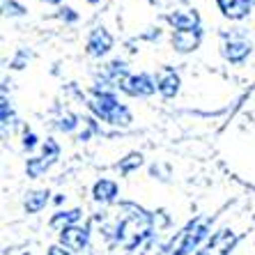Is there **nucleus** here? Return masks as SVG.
Here are the masks:
<instances>
[{
  "instance_id": "obj_1",
  "label": "nucleus",
  "mask_w": 255,
  "mask_h": 255,
  "mask_svg": "<svg viewBox=\"0 0 255 255\" xmlns=\"http://www.w3.org/2000/svg\"><path fill=\"white\" fill-rule=\"evenodd\" d=\"M60 244L69 249L71 253H78L83 251L85 246H90V232L88 228H81V226H71L67 230L60 232Z\"/></svg>"
},
{
  "instance_id": "obj_2",
  "label": "nucleus",
  "mask_w": 255,
  "mask_h": 255,
  "mask_svg": "<svg viewBox=\"0 0 255 255\" xmlns=\"http://www.w3.org/2000/svg\"><path fill=\"white\" fill-rule=\"evenodd\" d=\"M78 219H81V209H71V212H58L51 219V228L58 232L67 230L71 226H78Z\"/></svg>"
},
{
  "instance_id": "obj_3",
  "label": "nucleus",
  "mask_w": 255,
  "mask_h": 255,
  "mask_svg": "<svg viewBox=\"0 0 255 255\" xmlns=\"http://www.w3.org/2000/svg\"><path fill=\"white\" fill-rule=\"evenodd\" d=\"M115 196H118V186H115V182L101 179L99 184L95 186V200L97 202H113Z\"/></svg>"
},
{
  "instance_id": "obj_4",
  "label": "nucleus",
  "mask_w": 255,
  "mask_h": 255,
  "mask_svg": "<svg viewBox=\"0 0 255 255\" xmlns=\"http://www.w3.org/2000/svg\"><path fill=\"white\" fill-rule=\"evenodd\" d=\"M172 42H175V46L179 51H191V48L198 46V32L196 30H179Z\"/></svg>"
},
{
  "instance_id": "obj_5",
  "label": "nucleus",
  "mask_w": 255,
  "mask_h": 255,
  "mask_svg": "<svg viewBox=\"0 0 255 255\" xmlns=\"http://www.w3.org/2000/svg\"><path fill=\"white\" fill-rule=\"evenodd\" d=\"M46 202H48L46 191H32V193H28V198H25V209H28L30 214H37L46 207Z\"/></svg>"
},
{
  "instance_id": "obj_6",
  "label": "nucleus",
  "mask_w": 255,
  "mask_h": 255,
  "mask_svg": "<svg viewBox=\"0 0 255 255\" xmlns=\"http://www.w3.org/2000/svg\"><path fill=\"white\" fill-rule=\"evenodd\" d=\"M170 21H172L175 25H177L179 30H193V28H196V23H198V18H196V14H193V12H186V14H182V12H179V14H172Z\"/></svg>"
},
{
  "instance_id": "obj_7",
  "label": "nucleus",
  "mask_w": 255,
  "mask_h": 255,
  "mask_svg": "<svg viewBox=\"0 0 255 255\" xmlns=\"http://www.w3.org/2000/svg\"><path fill=\"white\" fill-rule=\"evenodd\" d=\"M108 46H111V37L106 32H101V30H97L95 37H92V51L95 53H104V51H108Z\"/></svg>"
},
{
  "instance_id": "obj_8",
  "label": "nucleus",
  "mask_w": 255,
  "mask_h": 255,
  "mask_svg": "<svg viewBox=\"0 0 255 255\" xmlns=\"http://www.w3.org/2000/svg\"><path fill=\"white\" fill-rule=\"evenodd\" d=\"M177 83H179L177 76H175V74H168V76L161 81V92H163L166 97H172L175 92H177Z\"/></svg>"
},
{
  "instance_id": "obj_9",
  "label": "nucleus",
  "mask_w": 255,
  "mask_h": 255,
  "mask_svg": "<svg viewBox=\"0 0 255 255\" xmlns=\"http://www.w3.org/2000/svg\"><path fill=\"white\" fill-rule=\"evenodd\" d=\"M246 53H249V46H246V44H242V42L228 44V58L230 60H242Z\"/></svg>"
},
{
  "instance_id": "obj_10",
  "label": "nucleus",
  "mask_w": 255,
  "mask_h": 255,
  "mask_svg": "<svg viewBox=\"0 0 255 255\" xmlns=\"http://www.w3.org/2000/svg\"><path fill=\"white\" fill-rule=\"evenodd\" d=\"M131 83L136 85V88L131 90V92H140V95H149V92H152V83H149L147 78H133V81H131Z\"/></svg>"
},
{
  "instance_id": "obj_11",
  "label": "nucleus",
  "mask_w": 255,
  "mask_h": 255,
  "mask_svg": "<svg viewBox=\"0 0 255 255\" xmlns=\"http://www.w3.org/2000/svg\"><path fill=\"white\" fill-rule=\"evenodd\" d=\"M46 255H74V253H71L69 249H65L62 244H55V246H51V249H48Z\"/></svg>"
},
{
  "instance_id": "obj_12",
  "label": "nucleus",
  "mask_w": 255,
  "mask_h": 255,
  "mask_svg": "<svg viewBox=\"0 0 255 255\" xmlns=\"http://www.w3.org/2000/svg\"><path fill=\"white\" fill-rule=\"evenodd\" d=\"M133 166H140V156H138V154L129 156V161H125V163H122V168H125V170H129V168H133Z\"/></svg>"
},
{
  "instance_id": "obj_13",
  "label": "nucleus",
  "mask_w": 255,
  "mask_h": 255,
  "mask_svg": "<svg viewBox=\"0 0 255 255\" xmlns=\"http://www.w3.org/2000/svg\"><path fill=\"white\" fill-rule=\"evenodd\" d=\"M74 255H95V249H92V246H85L83 251H78V253H74Z\"/></svg>"
},
{
  "instance_id": "obj_14",
  "label": "nucleus",
  "mask_w": 255,
  "mask_h": 255,
  "mask_svg": "<svg viewBox=\"0 0 255 255\" xmlns=\"http://www.w3.org/2000/svg\"><path fill=\"white\" fill-rule=\"evenodd\" d=\"M196 255H212V253H209V251L207 249H202V251H198V253Z\"/></svg>"
},
{
  "instance_id": "obj_15",
  "label": "nucleus",
  "mask_w": 255,
  "mask_h": 255,
  "mask_svg": "<svg viewBox=\"0 0 255 255\" xmlns=\"http://www.w3.org/2000/svg\"><path fill=\"white\" fill-rule=\"evenodd\" d=\"M246 2H255V0H246Z\"/></svg>"
},
{
  "instance_id": "obj_16",
  "label": "nucleus",
  "mask_w": 255,
  "mask_h": 255,
  "mask_svg": "<svg viewBox=\"0 0 255 255\" xmlns=\"http://www.w3.org/2000/svg\"><path fill=\"white\" fill-rule=\"evenodd\" d=\"M51 2H55V0H51Z\"/></svg>"
}]
</instances>
